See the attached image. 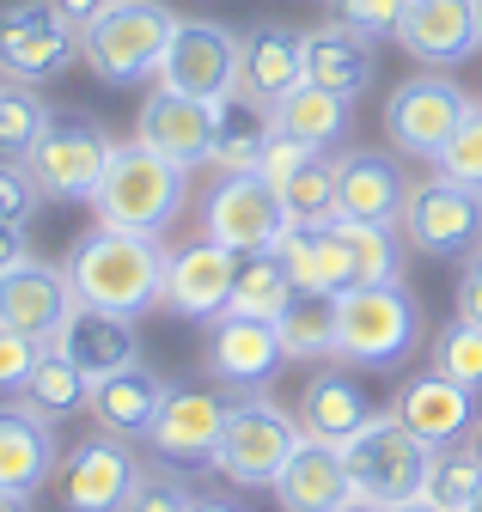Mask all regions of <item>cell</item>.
I'll return each mask as SVG.
<instances>
[{
  "label": "cell",
  "instance_id": "cell-1",
  "mask_svg": "<svg viewBox=\"0 0 482 512\" xmlns=\"http://www.w3.org/2000/svg\"><path fill=\"white\" fill-rule=\"evenodd\" d=\"M165 263H171V250L159 238L92 226L74 238L62 269L74 287V305L116 311V317H147L153 305H165Z\"/></svg>",
  "mask_w": 482,
  "mask_h": 512
},
{
  "label": "cell",
  "instance_id": "cell-2",
  "mask_svg": "<svg viewBox=\"0 0 482 512\" xmlns=\"http://www.w3.org/2000/svg\"><path fill=\"white\" fill-rule=\"evenodd\" d=\"M92 208H98V226L159 238L177 214L190 208V171L171 165V159L153 153V147H141V141H116L110 171H104V183H98Z\"/></svg>",
  "mask_w": 482,
  "mask_h": 512
},
{
  "label": "cell",
  "instance_id": "cell-3",
  "mask_svg": "<svg viewBox=\"0 0 482 512\" xmlns=\"http://www.w3.org/2000/svg\"><path fill=\"white\" fill-rule=\"evenodd\" d=\"M171 31H177V13L165 0H110L104 13L80 25V61L104 86H135L159 74Z\"/></svg>",
  "mask_w": 482,
  "mask_h": 512
},
{
  "label": "cell",
  "instance_id": "cell-4",
  "mask_svg": "<svg viewBox=\"0 0 482 512\" xmlns=\"http://www.w3.org/2000/svg\"><path fill=\"white\" fill-rule=\"evenodd\" d=\"M421 342V305L403 281H367L342 293V324H336V360L342 366H403Z\"/></svg>",
  "mask_w": 482,
  "mask_h": 512
},
{
  "label": "cell",
  "instance_id": "cell-5",
  "mask_svg": "<svg viewBox=\"0 0 482 512\" xmlns=\"http://www.w3.org/2000/svg\"><path fill=\"white\" fill-rule=\"evenodd\" d=\"M306 439V427H299L275 397L263 391H238L226 403V427H220V452H214V470L238 488H275V476L287 470L293 445Z\"/></svg>",
  "mask_w": 482,
  "mask_h": 512
},
{
  "label": "cell",
  "instance_id": "cell-6",
  "mask_svg": "<svg viewBox=\"0 0 482 512\" xmlns=\"http://www.w3.org/2000/svg\"><path fill=\"white\" fill-rule=\"evenodd\" d=\"M336 452H342V470H348L354 494H367V500H379V506L415 500L421 482H428V464H434V452L397 421V409H373L367 427L348 433Z\"/></svg>",
  "mask_w": 482,
  "mask_h": 512
},
{
  "label": "cell",
  "instance_id": "cell-7",
  "mask_svg": "<svg viewBox=\"0 0 482 512\" xmlns=\"http://www.w3.org/2000/svg\"><path fill=\"white\" fill-rule=\"evenodd\" d=\"M80 61V19L62 0H13L0 7V80L43 86Z\"/></svg>",
  "mask_w": 482,
  "mask_h": 512
},
{
  "label": "cell",
  "instance_id": "cell-8",
  "mask_svg": "<svg viewBox=\"0 0 482 512\" xmlns=\"http://www.w3.org/2000/svg\"><path fill=\"white\" fill-rule=\"evenodd\" d=\"M110 153H116V141L104 122H92L86 110H49V128L25 165L49 202H92L110 171Z\"/></svg>",
  "mask_w": 482,
  "mask_h": 512
},
{
  "label": "cell",
  "instance_id": "cell-9",
  "mask_svg": "<svg viewBox=\"0 0 482 512\" xmlns=\"http://www.w3.org/2000/svg\"><path fill=\"white\" fill-rule=\"evenodd\" d=\"M403 238L421 256H440V263H470L482 250V189L458 183V177H421L409 183L403 202Z\"/></svg>",
  "mask_w": 482,
  "mask_h": 512
},
{
  "label": "cell",
  "instance_id": "cell-10",
  "mask_svg": "<svg viewBox=\"0 0 482 512\" xmlns=\"http://www.w3.org/2000/svg\"><path fill=\"white\" fill-rule=\"evenodd\" d=\"M153 80L208 104H238V31L214 19H177Z\"/></svg>",
  "mask_w": 482,
  "mask_h": 512
},
{
  "label": "cell",
  "instance_id": "cell-11",
  "mask_svg": "<svg viewBox=\"0 0 482 512\" xmlns=\"http://www.w3.org/2000/svg\"><path fill=\"white\" fill-rule=\"evenodd\" d=\"M476 110V98L458 86V80H440V74H415L391 92L385 104V128H391V141L397 153L409 159H440L446 141L464 128V116Z\"/></svg>",
  "mask_w": 482,
  "mask_h": 512
},
{
  "label": "cell",
  "instance_id": "cell-12",
  "mask_svg": "<svg viewBox=\"0 0 482 512\" xmlns=\"http://www.w3.org/2000/svg\"><path fill=\"white\" fill-rule=\"evenodd\" d=\"M281 226H287V208L275 196V183L257 177V171H226L202 196V238H214V244H226L238 256L269 250Z\"/></svg>",
  "mask_w": 482,
  "mask_h": 512
},
{
  "label": "cell",
  "instance_id": "cell-13",
  "mask_svg": "<svg viewBox=\"0 0 482 512\" xmlns=\"http://www.w3.org/2000/svg\"><path fill=\"white\" fill-rule=\"evenodd\" d=\"M226 110H232V104H208V98H190V92L153 80V92H147V104H141V116H135V141L153 147V153H165L171 165L196 171V165H208V153H214V135H220Z\"/></svg>",
  "mask_w": 482,
  "mask_h": 512
},
{
  "label": "cell",
  "instance_id": "cell-14",
  "mask_svg": "<svg viewBox=\"0 0 482 512\" xmlns=\"http://www.w3.org/2000/svg\"><path fill=\"white\" fill-rule=\"evenodd\" d=\"M135 482H141V464L129 452V439L92 433L55 470V500H62V512H123Z\"/></svg>",
  "mask_w": 482,
  "mask_h": 512
},
{
  "label": "cell",
  "instance_id": "cell-15",
  "mask_svg": "<svg viewBox=\"0 0 482 512\" xmlns=\"http://www.w3.org/2000/svg\"><path fill=\"white\" fill-rule=\"evenodd\" d=\"M74 317V287L62 263H43V256H25L0 275V330H19L31 342H55L62 324Z\"/></svg>",
  "mask_w": 482,
  "mask_h": 512
},
{
  "label": "cell",
  "instance_id": "cell-16",
  "mask_svg": "<svg viewBox=\"0 0 482 512\" xmlns=\"http://www.w3.org/2000/svg\"><path fill=\"white\" fill-rule=\"evenodd\" d=\"M299 80H306V31H293L281 19H263L238 37V98L251 110H275Z\"/></svg>",
  "mask_w": 482,
  "mask_h": 512
},
{
  "label": "cell",
  "instance_id": "cell-17",
  "mask_svg": "<svg viewBox=\"0 0 482 512\" xmlns=\"http://www.w3.org/2000/svg\"><path fill=\"white\" fill-rule=\"evenodd\" d=\"M403 55H415L421 68H464L482 55V13L476 0H409L397 25Z\"/></svg>",
  "mask_w": 482,
  "mask_h": 512
},
{
  "label": "cell",
  "instance_id": "cell-18",
  "mask_svg": "<svg viewBox=\"0 0 482 512\" xmlns=\"http://www.w3.org/2000/svg\"><path fill=\"white\" fill-rule=\"evenodd\" d=\"M232 287H238V250L196 238L184 250H171L165 263V305L190 324H214V317L232 311Z\"/></svg>",
  "mask_w": 482,
  "mask_h": 512
},
{
  "label": "cell",
  "instance_id": "cell-19",
  "mask_svg": "<svg viewBox=\"0 0 482 512\" xmlns=\"http://www.w3.org/2000/svg\"><path fill=\"white\" fill-rule=\"evenodd\" d=\"M208 372L220 384H232V391H263V384L287 366V348H281V330L269 324V317H214L208 324Z\"/></svg>",
  "mask_w": 482,
  "mask_h": 512
},
{
  "label": "cell",
  "instance_id": "cell-20",
  "mask_svg": "<svg viewBox=\"0 0 482 512\" xmlns=\"http://www.w3.org/2000/svg\"><path fill=\"white\" fill-rule=\"evenodd\" d=\"M397 421L428 445V452H446V445H464L470 427H476V391H464L458 378L446 372H415L403 378V391H397Z\"/></svg>",
  "mask_w": 482,
  "mask_h": 512
},
{
  "label": "cell",
  "instance_id": "cell-21",
  "mask_svg": "<svg viewBox=\"0 0 482 512\" xmlns=\"http://www.w3.org/2000/svg\"><path fill=\"white\" fill-rule=\"evenodd\" d=\"M403 202H409V177L391 153H379V147L336 153V220L403 226Z\"/></svg>",
  "mask_w": 482,
  "mask_h": 512
},
{
  "label": "cell",
  "instance_id": "cell-22",
  "mask_svg": "<svg viewBox=\"0 0 482 512\" xmlns=\"http://www.w3.org/2000/svg\"><path fill=\"white\" fill-rule=\"evenodd\" d=\"M62 470V445H55V421L43 409L19 403H0V488L7 494H43Z\"/></svg>",
  "mask_w": 482,
  "mask_h": 512
},
{
  "label": "cell",
  "instance_id": "cell-23",
  "mask_svg": "<svg viewBox=\"0 0 482 512\" xmlns=\"http://www.w3.org/2000/svg\"><path fill=\"white\" fill-rule=\"evenodd\" d=\"M220 427H226V397L196 391V384H171V397H165L147 445L159 458H171V464H214Z\"/></svg>",
  "mask_w": 482,
  "mask_h": 512
},
{
  "label": "cell",
  "instance_id": "cell-24",
  "mask_svg": "<svg viewBox=\"0 0 482 512\" xmlns=\"http://www.w3.org/2000/svg\"><path fill=\"white\" fill-rule=\"evenodd\" d=\"M165 397H171L165 372H153L147 360H135V366L104 372V378L92 384V409H86V415L98 421V433H116V439H129V445H147V433H153Z\"/></svg>",
  "mask_w": 482,
  "mask_h": 512
},
{
  "label": "cell",
  "instance_id": "cell-25",
  "mask_svg": "<svg viewBox=\"0 0 482 512\" xmlns=\"http://www.w3.org/2000/svg\"><path fill=\"white\" fill-rule=\"evenodd\" d=\"M306 80H312V86H330V92H342V98H360V92L379 80L373 37L354 31V25H342V19L312 25V31H306Z\"/></svg>",
  "mask_w": 482,
  "mask_h": 512
},
{
  "label": "cell",
  "instance_id": "cell-26",
  "mask_svg": "<svg viewBox=\"0 0 482 512\" xmlns=\"http://www.w3.org/2000/svg\"><path fill=\"white\" fill-rule=\"evenodd\" d=\"M348 494H354V482H348V470H342V452H336L330 439H312V433L293 445L287 470L275 476L281 512H336Z\"/></svg>",
  "mask_w": 482,
  "mask_h": 512
},
{
  "label": "cell",
  "instance_id": "cell-27",
  "mask_svg": "<svg viewBox=\"0 0 482 512\" xmlns=\"http://www.w3.org/2000/svg\"><path fill=\"white\" fill-rule=\"evenodd\" d=\"M269 250L281 256V269H287L293 287H318V293H348V287H354L348 250H342V238H336V220H324V226L287 220Z\"/></svg>",
  "mask_w": 482,
  "mask_h": 512
},
{
  "label": "cell",
  "instance_id": "cell-28",
  "mask_svg": "<svg viewBox=\"0 0 482 512\" xmlns=\"http://www.w3.org/2000/svg\"><path fill=\"white\" fill-rule=\"evenodd\" d=\"M55 348H62L92 384L104 372H123L141 360V342H135V317H116V311H86L74 305V317L62 324V336H55Z\"/></svg>",
  "mask_w": 482,
  "mask_h": 512
},
{
  "label": "cell",
  "instance_id": "cell-29",
  "mask_svg": "<svg viewBox=\"0 0 482 512\" xmlns=\"http://www.w3.org/2000/svg\"><path fill=\"white\" fill-rule=\"evenodd\" d=\"M348 116H354V98L330 92V86H312V80H299L275 110H269V128L275 135H293V141H306L318 153H330L342 135H348Z\"/></svg>",
  "mask_w": 482,
  "mask_h": 512
},
{
  "label": "cell",
  "instance_id": "cell-30",
  "mask_svg": "<svg viewBox=\"0 0 482 512\" xmlns=\"http://www.w3.org/2000/svg\"><path fill=\"white\" fill-rule=\"evenodd\" d=\"M367 415H373V403H367V391L336 366V372H312L306 378V391H299V427H306L312 439H330V445H342L348 433H360L367 427Z\"/></svg>",
  "mask_w": 482,
  "mask_h": 512
},
{
  "label": "cell",
  "instance_id": "cell-31",
  "mask_svg": "<svg viewBox=\"0 0 482 512\" xmlns=\"http://www.w3.org/2000/svg\"><path fill=\"white\" fill-rule=\"evenodd\" d=\"M336 324H342V293H318V287H299L275 317L287 360H336Z\"/></svg>",
  "mask_w": 482,
  "mask_h": 512
},
{
  "label": "cell",
  "instance_id": "cell-32",
  "mask_svg": "<svg viewBox=\"0 0 482 512\" xmlns=\"http://www.w3.org/2000/svg\"><path fill=\"white\" fill-rule=\"evenodd\" d=\"M31 409H43L49 421H62V415H80V409H92V378L62 354V348H43V360L31 366V378H25V391H19Z\"/></svg>",
  "mask_w": 482,
  "mask_h": 512
},
{
  "label": "cell",
  "instance_id": "cell-33",
  "mask_svg": "<svg viewBox=\"0 0 482 512\" xmlns=\"http://www.w3.org/2000/svg\"><path fill=\"white\" fill-rule=\"evenodd\" d=\"M403 226H379V220H336V238L348 250V275L354 287L367 281H403Z\"/></svg>",
  "mask_w": 482,
  "mask_h": 512
},
{
  "label": "cell",
  "instance_id": "cell-34",
  "mask_svg": "<svg viewBox=\"0 0 482 512\" xmlns=\"http://www.w3.org/2000/svg\"><path fill=\"white\" fill-rule=\"evenodd\" d=\"M293 293H299V287L287 281V269H281L275 250L238 256V287H232V311H238V317H269V324H275Z\"/></svg>",
  "mask_w": 482,
  "mask_h": 512
},
{
  "label": "cell",
  "instance_id": "cell-35",
  "mask_svg": "<svg viewBox=\"0 0 482 512\" xmlns=\"http://www.w3.org/2000/svg\"><path fill=\"white\" fill-rule=\"evenodd\" d=\"M43 128H49V104L37 98V86L0 80V159H31Z\"/></svg>",
  "mask_w": 482,
  "mask_h": 512
},
{
  "label": "cell",
  "instance_id": "cell-36",
  "mask_svg": "<svg viewBox=\"0 0 482 512\" xmlns=\"http://www.w3.org/2000/svg\"><path fill=\"white\" fill-rule=\"evenodd\" d=\"M281 208H287V220H306V226H324V220H336V159L330 153H318V159H306L281 189Z\"/></svg>",
  "mask_w": 482,
  "mask_h": 512
},
{
  "label": "cell",
  "instance_id": "cell-37",
  "mask_svg": "<svg viewBox=\"0 0 482 512\" xmlns=\"http://www.w3.org/2000/svg\"><path fill=\"white\" fill-rule=\"evenodd\" d=\"M421 494H428L434 506H446V512H464L482 494V458L470 452V445H446V452H434Z\"/></svg>",
  "mask_w": 482,
  "mask_h": 512
},
{
  "label": "cell",
  "instance_id": "cell-38",
  "mask_svg": "<svg viewBox=\"0 0 482 512\" xmlns=\"http://www.w3.org/2000/svg\"><path fill=\"white\" fill-rule=\"evenodd\" d=\"M263 141H269V116H263V110H257V116H232V110H226L220 135H214V153H208V165H214L220 177H226V171H257Z\"/></svg>",
  "mask_w": 482,
  "mask_h": 512
},
{
  "label": "cell",
  "instance_id": "cell-39",
  "mask_svg": "<svg viewBox=\"0 0 482 512\" xmlns=\"http://www.w3.org/2000/svg\"><path fill=\"white\" fill-rule=\"evenodd\" d=\"M434 372L458 378L464 391H482V324H470V317L446 324L434 342Z\"/></svg>",
  "mask_w": 482,
  "mask_h": 512
},
{
  "label": "cell",
  "instance_id": "cell-40",
  "mask_svg": "<svg viewBox=\"0 0 482 512\" xmlns=\"http://www.w3.org/2000/svg\"><path fill=\"white\" fill-rule=\"evenodd\" d=\"M434 171H440V177H458V183H470V189H482V104L464 116V128L446 141V153L434 159Z\"/></svg>",
  "mask_w": 482,
  "mask_h": 512
},
{
  "label": "cell",
  "instance_id": "cell-41",
  "mask_svg": "<svg viewBox=\"0 0 482 512\" xmlns=\"http://www.w3.org/2000/svg\"><path fill=\"white\" fill-rule=\"evenodd\" d=\"M190 506H196V494L184 488V476H171V470H141V482H135V494H129L123 512H190Z\"/></svg>",
  "mask_w": 482,
  "mask_h": 512
},
{
  "label": "cell",
  "instance_id": "cell-42",
  "mask_svg": "<svg viewBox=\"0 0 482 512\" xmlns=\"http://www.w3.org/2000/svg\"><path fill=\"white\" fill-rule=\"evenodd\" d=\"M37 202H43V189H37L31 165H25V159H0V220L25 226V220L37 214Z\"/></svg>",
  "mask_w": 482,
  "mask_h": 512
},
{
  "label": "cell",
  "instance_id": "cell-43",
  "mask_svg": "<svg viewBox=\"0 0 482 512\" xmlns=\"http://www.w3.org/2000/svg\"><path fill=\"white\" fill-rule=\"evenodd\" d=\"M403 7L409 0H330V13L342 25H354V31H367V37H397Z\"/></svg>",
  "mask_w": 482,
  "mask_h": 512
},
{
  "label": "cell",
  "instance_id": "cell-44",
  "mask_svg": "<svg viewBox=\"0 0 482 512\" xmlns=\"http://www.w3.org/2000/svg\"><path fill=\"white\" fill-rule=\"evenodd\" d=\"M43 348H49V342H31V336H19V330H0V397L25 391V378H31V366L43 360Z\"/></svg>",
  "mask_w": 482,
  "mask_h": 512
},
{
  "label": "cell",
  "instance_id": "cell-45",
  "mask_svg": "<svg viewBox=\"0 0 482 512\" xmlns=\"http://www.w3.org/2000/svg\"><path fill=\"white\" fill-rule=\"evenodd\" d=\"M306 159H318V147H306V141H293V135H275L269 128V141H263V159H257V177H269L275 189L306 165Z\"/></svg>",
  "mask_w": 482,
  "mask_h": 512
},
{
  "label": "cell",
  "instance_id": "cell-46",
  "mask_svg": "<svg viewBox=\"0 0 482 512\" xmlns=\"http://www.w3.org/2000/svg\"><path fill=\"white\" fill-rule=\"evenodd\" d=\"M458 317H470V324H482V250L464 263L458 275Z\"/></svg>",
  "mask_w": 482,
  "mask_h": 512
},
{
  "label": "cell",
  "instance_id": "cell-47",
  "mask_svg": "<svg viewBox=\"0 0 482 512\" xmlns=\"http://www.w3.org/2000/svg\"><path fill=\"white\" fill-rule=\"evenodd\" d=\"M25 226H13V220H0V275H7L13 263H25Z\"/></svg>",
  "mask_w": 482,
  "mask_h": 512
},
{
  "label": "cell",
  "instance_id": "cell-48",
  "mask_svg": "<svg viewBox=\"0 0 482 512\" xmlns=\"http://www.w3.org/2000/svg\"><path fill=\"white\" fill-rule=\"evenodd\" d=\"M62 7H68V13H74V19H80V25H86V19H92V13H104V7H110V0H62Z\"/></svg>",
  "mask_w": 482,
  "mask_h": 512
},
{
  "label": "cell",
  "instance_id": "cell-49",
  "mask_svg": "<svg viewBox=\"0 0 482 512\" xmlns=\"http://www.w3.org/2000/svg\"><path fill=\"white\" fill-rule=\"evenodd\" d=\"M336 512H391V506H379V500H367V494H348Z\"/></svg>",
  "mask_w": 482,
  "mask_h": 512
},
{
  "label": "cell",
  "instance_id": "cell-50",
  "mask_svg": "<svg viewBox=\"0 0 482 512\" xmlns=\"http://www.w3.org/2000/svg\"><path fill=\"white\" fill-rule=\"evenodd\" d=\"M391 512H446V506H434V500H428V494H415V500H397V506H391Z\"/></svg>",
  "mask_w": 482,
  "mask_h": 512
},
{
  "label": "cell",
  "instance_id": "cell-51",
  "mask_svg": "<svg viewBox=\"0 0 482 512\" xmlns=\"http://www.w3.org/2000/svg\"><path fill=\"white\" fill-rule=\"evenodd\" d=\"M190 512H245V506H232V500H202V494H196V506H190Z\"/></svg>",
  "mask_w": 482,
  "mask_h": 512
},
{
  "label": "cell",
  "instance_id": "cell-52",
  "mask_svg": "<svg viewBox=\"0 0 482 512\" xmlns=\"http://www.w3.org/2000/svg\"><path fill=\"white\" fill-rule=\"evenodd\" d=\"M0 512H31V500H25V494H7V488H0Z\"/></svg>",
  "mask_w": 482,
  "mask_h": 512
},
{
  "label": "cell",
  "instance_id": "cell-53",
  "mask_svg": "<svg viewBox=\"0 0 482 512\" xmlns=\"http://www.w3.org/2000/svg\"><path fill=\"white\" fill-rule=\"evenodd\" d=\"M464 445H470V452L482 458V415H476V427H470V439H464Z\"/></svg>",
  "mask_w": 482,
  "mask_h": 512
},
{
  "label": "cell",
  "instance_id": "cell-54",
  "mask_svg": "<svg viewBox=\"0 0 482 512\" xmlns=\"http://www.w3.org/2000/svg\"><path fill=\"white\" fill-rule=\"evenodd\" d=\"M464 512H482V494H476V500H470V506H464Z\"/></svg>",
  "mask_w": 482,
  "mask_h": 512
},
{
  "label": "cell",
  "instance_id": "cell-55",
  "mask_svg": "<svg viewBox=\"0 0 482 512\" xmlns=\"http://www.w3.org/2000/svg\"><path fill=\"white\" fill-rule=\"evenodd\" d=\"M476 13H482V0H476Z\"/></svg>",
  "mask_w": 482,
  "mask_h": 512
}]
</instances>
